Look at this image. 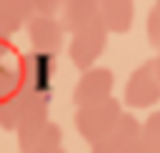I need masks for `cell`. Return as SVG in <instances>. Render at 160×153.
<instances>
[{
  "mask_svg": "<svg viewBox=\"0 0 160 153\" xmlns=\"http://www.w3.org/2000/svg\"><path fill=\"white\" fill-rule=\"evenodd\" d=\"M48 108H50V95L18 88L12 95H8L0 103V128L15 130L18 138L35 133L48 123Z\"/></svg>",
  "mask_w": 160,
  "mask_h": 153,
  "instance_id": "obj_1",
  "label": "cell"
},
{
  "mask_svg": "<svg viewBox=\"0 0 160 153\" xmlns=\"http://www.w3.org/2000/svg\"><path fill=\"white\" fill-rule=\"evenodd\" d=\"M122 115V108H120V100L115 98H108L102 103H95V105H85V108H78L72 120H75V128L78 133L92 145L95 140H100L102 135H108L118 120Z\"/></svg>",
  "mask_w": 160,
  "mask_h": 153,
  "instance_id": "obj_2",
  "label": "cell"
},
{
  "mask_svg": "<svg viewBox=\"0 0 160 153\" xmlns=\"http://www.w3.org/2000/svg\"><path fill=\"white\" fill-rule=\"evenodd\" d=\"M105 45H108V28L102 25V20H95L92 25H88V28L70 35L68 55H70L72 65L80 73H85V70L95 68V60L100 58Z\"/></svg>",
  "mask_w": 160,
  "mask_h": 153,
  "instance_id": "obj_3",
  "label": "cell"
},
{
  "mask_svg": "<svg viewBox=\"0 0 160 153\" xmlns=\"http://www.w3.org/2000/svg\"><path fill=\"white\" fill-rule=\"evenodd\" d=\"M122 100L130 108H150L152 103L160 100V80H158V73H155V63L152 60L138 65L130 73Z\"/></svg>",
  "mask_w": 160,
  "mask_h": 153,
  "instance_id": "obj_4",
  "label": "cell"
},
{
  "mask_svg": "<svg viewBox=\"0 0 160 153\" xmlns=\"http://www.w3.org/2000/svg\"><path fill=\"white\" fill-rule=\"evenodd\" d=\"M55 73V55H45L38 50L22 53L20 58V88L50 95V83Z\"/></svg>",
  "mask_w": 160,
  "mask_h": 153,
  "instance_id": "obj_5",
  "label": "cell"
},
{
  "mask_svg": "<svg viewBox=\"0 0 160 153\" xmlns=\"http://www.w3.org/2000/svg\"><path fill=\"white\" fill-rule=\"evenodd\" d=\"M112 70L110 68H90L85 73H80L75 88H72V103L78 108H85V105H95V103H102L108 98H112Z\"/></svg>",
  "mask_w": 160,
  "mask_h": 153,
  "instance_id": "obj_6",
  "label": "cell"
},
{
  "mask_svg": "<svg viewBox=\"0 0 160 153\" xmlns=\"http://www.w3.org/2000/svg\"><path fill=\"white\" fill-rule=\"evenodd\" d=\"M28 38L32 43V50L38 53H45V55H58L60 48H62V38H65V30L60 25V18L55 15H32L28 20Z\"/></svg>",
  "mask_w": 160,
  "mask_h": 153,
  "instance_id": "obj_7",
  "label": "cell"
},
{
  "mask_svg": "<svg viewBox=\"0 0 160 153\" xmlns=\"http://www.w3.org/2000/svg\"><path fill=\"white\" fill-rule=\"evenodd\" d=\"M142 135V128H140V120L132 115V113H122L118 125L102 135L100 140H95L90 145V153H122L132 140H138Z\"/></svg>",
  "mask_w": 160,
  "mask_h": 153,
  "instance_id": "obj_8",
  "label": "cell"
},
{
  "mask_svg": "<svg viewBox=\"0 0 160 153\" xmlns=\"http://www.w3.org/2000/svg\"><path fill=\"white\" fill-rule=\"evenodd\" d=\"M100 20V0H65L60 10V25L65 33H78Z\"/></svg>",
  "mask_w": 160,
  "mask_h": 153,
  "instance_id": "obj_9",
  "label": "cell"
},
{
  "mask_svg": "<svg viewBox=\"0 0 160 153\" xmlns=\"http://www.w3.org/2000/svg\"><path fill=\"white\" fill-rule=\"evenodd\" d=\"M18 148H20V153H58L60 150V128L52 120H48L35 133L18 138Z\"/></svg>",
  "mask_w": 160,
  "mask_h": 153,
  "instance_id": "obj_10",
  "label": "cell"
},
{
  "mask_svg": "<svg viewBox=\"0 0 160 153\" xmlns=\"http://www.w3.org/2000/svg\"><path fill=\"white\" fill-rule=\"evenodd\" d=\"M132 0H100V20L108 33H125L132 25Z\"/></svg>",
  "mask_w": 160,
  "mask_h": 153,
  "instance_id": "obj_11",
  "label": "cell"
},
{
  "mask_svg": "<svg viewBox=\"0 0 160 153\" xmlns=\"http://www.w3.org/2000/svg\"><path fill=\"white\" fill-rule=\"evenodd\" d=\"M35 15L32 0H0V35H12Z\"/></svg>",
  "mask_w": 160,
  "mask_h": 153,
  "instance_id": "obj_12",
  "label": "cell"
},
{
  "mask_svg": "<svg viewBox=\"0 0 160 153\" xmlns=\"http://www.w3.org/2000/svg\"><path fill=\"white\" fill-rule=\"evenodd\" d=\"M142 140L152 150H160V110H152L145 118V123H142Z\"/></svg>",
  "mask_w": 160,
  "mask_h": 153,
  "instance_id": "obj_13",
  "label": "cell"
},
{
  "mask_svg": "<svg viewBox=\"0 0 160 153\" xmlns=\"http://www.w3.org/2000/svg\"><path fill=\"white\" fill-rule=\"evenodd\" d=\"M148 40L152 48L160 50V0H155L148 13Z\"/></svg>",
  "mask_w": 160,
  "mask_h": 153,
  "instance_id": "obj_14",
  "label": "cell"
},
{
  "mask_svg": "<svg viewBox=\"0 0 160 153\" xmlns=\"http://www.w3.org/2000/svg\"><path fill=\"white\" fill-rule=\"evenodd\" d=\"M65 0H32V8L38 15H55L58 10H62Z\"/></svg>",
  "mask_w": 160,
  "mask_h": 153,
  "instance_id": "obj_15",
  "label": "cell"
},
{
  "mask_svg": "<svg viewBox=\"0 0 160 153\" xmlns=\"http://www.w3.org/2000/svg\"><path fill=\"white\" fill-rule=\"evenodd\" d=\"M122 153H150V145H148V143L142 140V135H140V138H138V140H132Z\"/></svg>",
  "mask_w": 160,
  "mask_h": 153,
  "instance_id": "obj_16",
  "label": "cell"
},
{
  "mask_svg": "<svg viewBox=\"0 0 160 153\" xmlns=\"http://www.w3.org/2000/svg\"><path fill=\"white\" fill-rule=\"evenodd\" d=\"M152 63H155V73H158V80H160V53L152 58Z\"/></svg>",
  "mask_w": 160,
  "mask_h": 153,
  "instance_id": "obj_17",
  "label": "cell"
},
{
  "mask_svg": "<svg viewBox=\"0 0 160 153\" xmlns=\"http://www.w3.org/2000/svg\"><path fill=\"white\" fill-rule=\"evenodd\" d=\"M150 153H160V150H152V148H150Z\"/></svg>",
  "mask_w": 160,
  "mask_h": 153,
  "instance_id": "obj_18",
  "label": "cell"
},
{
  "mask_svg": "<svg viewBox=\"0 0 160 153\" xmlns=\"http://www.w3.org/2000/svg\"><path fill=\"white\" fill-rule=\"evenodd\" d=\"M58 153H65V150H62V148H60V150H58Z\"/></svg>",
  "mask_w": 160,
  "mask_h": 153,
  "instance_id": "obj_19",
  "label": "cell"
}]
</instances>
